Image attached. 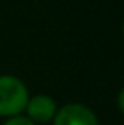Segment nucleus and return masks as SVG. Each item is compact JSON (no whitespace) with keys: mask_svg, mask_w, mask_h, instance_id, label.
<instances>
[{"mask_svg":"<svg viewBox=\"0 0 124 125\" xmlns=\"http://www.w3.org/2000/svg\"><path fill=\"white\" fill-rule=\"evenodd\" d=\"M53 125H99V118L92 108L82 103H68L58 108Z\"/></svg>","mask_w":124,"mask_h":125,"instance_id":"2","label":"nucleus"},{"mask_svg":"<svg viewBox=\"0 0 124 125\" xmlns=\"http://www.w3.org/2000/svg\"><path fill=\"white\" fill-rule=\"evenodd\" d=\"M56 112H58V105H56V102L51 96H48V95H34V96H29L27 105L24 108L26 117L36 125L53 122Z\"/></svg>","mask_w":124,"mask_h":125,"instance_id":"3","label":"nucleus"},{"mask_svg":"<svg viewBox=\"0 0 124 125\" xmlns=\"http://www.w3.org/2000/svg\"><path fill=\"white\" fill-rule=\"evenodd\" d=\"M3 125H36L32 124L26 115H15V117H10V118H7Z\"/></svg>","mask_w":124,"mask_h":125,"instance_id":"4","label":"nucleus"},{"mask_svg":"<svg viewBox=\"0 0 124 125\" xmlns=\"http://www.w3.org/2000/svg\"><path fill=\"white\" fill-rule=\"evenodd\" d=\"M27 100L29 91L22 80L12 74L0 76V117L10 118L22 115Z\"/></svg>","mask_w":124,"mask_h":125,"instance_id":"1","label":"nucleus"}]
</instances>
